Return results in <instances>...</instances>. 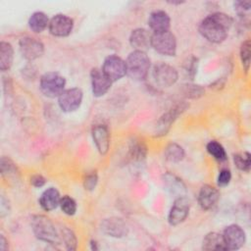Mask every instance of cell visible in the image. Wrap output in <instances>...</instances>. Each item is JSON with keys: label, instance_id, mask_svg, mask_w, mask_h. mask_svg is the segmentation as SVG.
I'll use <instances>...</instances> for the list:
<instances>
[{"label": "cell", "instance_id": "19", "mask_svg": "<svg viewBox=\"0 0 251 251\" xmlns=\"http://www.w3.org/2000/svg\"><path fill=\"white\" fill-rule=\"evenodd\" d=\"M129 43L134 50L145 52L151 46V34L144 28H135L130 33Z\"/></svg>", "mask_w": 251, "mask_h": 251}, {"label": "cell", "instance_id": "31", "mask_svg": "<svg viewBox=\"0 0 251 251\" xmlns=\"http://www.w3.org/2000/svg\"><path fill=\"white\" fill-rule=\"evenodd\" d=\"M62 238L68 250H75L76 248V238L71 229L64 228L62 230Z\"/></svg>", "mask_w": 251, "mask_h": 251}, {"label": "cell", "instance_id": "16", "mask_svg": "<svg viewBox=\"0 0 251 251\" xmlns=\"http://www.w3.org/2000/svg\"><path fill=\"white\" fill-rule=\"evenodd\" d=\"M91 135L98 152L102 155L106 154L110 147V133L107 126L103 125L94 126L91 130Z\"/></svg>", "mask_w": 251, "mask_h": 251}, {"label": "cell", "instance_id": "33", "mask_svg": "<svg viewBox=\"0 0 251 251\" xmlns=\"http://www.w3.org/2000/svg\"><path fill=\"white\" fill-rule=\"evenodd\" d=\"M97 181H98V176H97V174L95 172H92V173H89L86 175L84 180H83V185H84V188L86 190H93L97 184Z\"/></svg>", "mask_w": 251, "mask_h": 251}, {"label": "cell", "instance_id": "30", "mask_svg": "<svg viewBox=\"0 0 251 251\" xmlns=\"http://www.w3.org/2000/svg\"><path fill=\"white\" fill-rule=\"evenodd\" d=\"M250 48H251V44L249 39L242 42L240 46V59L242 62V66L246 72L249 70V66H250V54H251Z\"/></svg>", "mask_w": 251, "mask_h": 251}, {"label": "cell", "instance_id": "15", "mask_svg": "<svg viewBox=\"0 0 251 251\" xmlns=\"http://www.w3.org/2000/svg\"><path fill=\"white\" fill-rule=\"evenodd\" d=\"M90 80L92 93L96 97H101L106 94L112 85V81L104 74L102 69H92L90 72Z\"/></svg>", "mask_w": 251, "mask_h": 251}, {"label": "cell", "instance_id": "25", "mask_svg": "<svg viewBox=\"0 0 251 251\" xmlns=\"http://www.w3.org/2000/svg\"><path fill=\"white\" fill-rule=\"evenodd\" d=\"M146 152L147 150L144 143L142 141L140 142L139 140H134L129 146V159L132 162H141L145 159Z\"/></svg>", "mask_w": 251, "mask_h": 251}, {"label": "cell", "instance_id": "7", "mask_svg": "<svg viewBox=\"0 0 251 251\" xmlns=\"http://www.w3.org/2000/svg\"><path fill=\"white\" fill-rule=\"evenodd\" d=\"M153 77L157 84L162 87H170L177 80V71L166 63L156 64L153 68Z\"/></svg>", "mask_w": 251, "mask_h": 251}, {"label": "cell", "instance_id": "27", "mask_svg": "<svg viewBox=\"0 0 251 251\" xmlns=\"http://www.w3.org/2000/svg\"><path fill=\"white\" fill-rule=\"evenodd\" d=\"M206 149L208 151V153L217 161L219 162H224L226 160V153L225 148L223 147V145L221 143H219L216 140H211L210 142H208Z\"/></svg>", "mask_w": 251, "mask_h": 251}, {"label": "cell", "instance_id": "3", "mask_svg": "<svg viewBox=\"0 0 251 251\" xmlns=\"http://www.w3.org/2000/svg\"><path fill=\"white\" fill-rule=\"evenodd\" d=\"M31 228L35 237L43 242L55 245L59 244L61 241L55 226L50 219L43 215H36L32 217Z\"/></svg>", "mask_w": 251, "mask_h": 251}, {"label": "cell", "instance_id": "5", "mask_svg": "<svg viewBox=\"0 0 251 251\" xmlns=\"http://www.w3.org/2000/svg\"><path fill=\"white\" fill-rule=\"evenodd\" d=\"M151 47L158 53L166 56H175L176 53V39L170 30L151 34Z\"/></svg>", "mask_w": 251, "mask_h": 251}, {"label": "cell", "instance_id": "23", "mask_svg": "<svg viewBox=\"0 0 251 251\" xmlns=\"http://www.w3.org/2000/svg\"><path fill=\"white\" fill-rule=\"evenodd\" d=\"M204 250H226L223 235L218 232H209L203 239Z\"/></svg>", "mask_w": 251, "mask_h": 251}, {"label": "cell", "instance_id": "10", "mask_svg": "<svg viewBox=\"0 0 251 251\" xmlns=\"http://www.w3.org/2000/svg\"><path fill=\"white\" fill-rule=\"evenodd\" d=\"M226 250H237L245 242L246 235L243 228L238 225L227 226L222 234Z\"/></svg>", "mask_w": 251, "mask_h": 251}, {"label": "cell", "instance_id": "9", "mask_svg": "<svg viewBox=\"0 0 251 251\" xmlns=\"http://www.w3.org/2000/svg\"><path fill=\"white\" fill-rule=\"evenodd\" d=\"M20 51L23 57L27 61H33L42 56L44 52L43 43L37 38L25 36L21 38L19 42Z\"/></svg>", "mask_w": 251, "mask_h": 251}, {"label": "cell", "instance_id": "6", "mask_svg": "<svg viewBox=\"0 0 251 251\" xmlns=\"http://www.w3.org/2000/svg\"><path fill=\"white\" fill-rule=\"evenodd\" d=\"M102 71L112 82L117 81L126 75V61L117 55H110L105 58Z\"/></svg>", "mask_w": 251, "mask_h": 251}, {"label": "cell", "instance_id": "29", "mask_svg": "<svg viewBox=\"0 0 251 251\" xmlns=\"http://www.w3.org/2000/svg\"><path fill=\"white\" fill-rule=\"evenodd\" d=\"M60 207H61L62 211L66 215H69V216H73L76 212V203H75V201L68 195H65V196L61 197Z\"/></svg>", "mask_w": 251, "mask_h": 251}, {"label": "cell", "instance_id": "28", "mask_svg": "<svg viewBox=\"0 0 251 251\" xmlns=\"http://www.w3.org/2000/svg\"><path fill=\"white\" fill-rule=\"evenodd\" d=\"M233 162L238 170L242 172H249L251 167V156L248 152L238 153L233 156Z\"/></svg>", "mask_w": 251, "mask_h": 251}, {"label": "cell", "instance_id": "17", "mask_svg": "<svg viewBox=\"0 0 251 251\" xmlns=\"http://www.w3.org/2000/svg\"><path fill=\"white\" fill-rule=\"evenodd\" d=\"M220 198L219 190L209 184H205L200 188L198 194V203L203 210L213 208Z\"/></svg>", "mask_w": 251, "mask_h": 251}, {"label": "cell", "instance_id": "34", "mask_svg": "<svg viewBox=\"0 0 251 251\" xmlns=\"http://www.w3.org/2000/svg\"><path fill=\"white\" fill-rule=\"evenodd\" d=\"M231 179V174H230V171L227 170V169H223L220 171L219 173V176H218V184L220 186H226L229 183Z\"/></svg>", "mask_w": 251, "mask_h": 251}, {"label": "cell", "instance_id": "35", "mask_svg": "<svg viewBox=\"0 0 251 251\" xmlns=\"http://www.w3.org/2000/svg\"><path fill=\"white\" fill-rule=\"evenodd\" d=\"M203 89L199 85H186L185 87V94H187V97L195 98L198 95H202Z\"/></svg>", "mask_w": 251, "mask_h": 251}, {"label": "cell", "instance_id": "12", "mask_svg": "<svg viewBox=\"0 0 251 251\" xmlns=\"http://www.w3.org/2000/svg\"><path fill=\"white\" fill-rule=\"evenodd\" d=\"M190 209V203L185 196L176 197L169 212L168 221L172 226H177L181 224L188 216Z\"/></svg>", "mask_w": 251, "mask_h": 251}, {"label": "cell", "instance_id": "32", "mask_svg": "<svg viewBox=\"0 0 251 251\" xmlns=\"http://www.w3.org/2000/svg\"><path fill=\"white\" fill-rule=\"evenodd\" d=\"M1 173L3 176H11L17 175V168L15 164L8 158L2 157L1 159Z\"/></svg>", "mask_w": 251, "mask_h": 251}, {"label": "cell", "instance_id": "24", "mask_svg": "<svg viewBox=\"0 0 251 251\" xmlns=\"http://www.w3.org/2000/svg\"><path fill=\"white\" fill-rule=\"evenodd\" d=\"M49 19L43 12H34L28 19L29 28L36 33L42 32L49 25Z\"/></svg>", "mask_w": 251, "mask_h": 251}, {"label": "cell", "instance_id": "2", "mask_svg": "<svg viewBox=\"0 0 251 251\" xmlns=\"http://www.w3.org/2000/svg\"><path fill=\"white\" fill-rule=\"evenodd\" d=\"M126 75L134 80L146 78L150 69V59L144 51L134 50L126 58Z\"/></svg>", "mask_w": 251, "mask_h": 251}, {"label": "cell", "instance_id": "40", "mask_svg": "<svg viewBox=\"0 0 251 251\" xmlns=\"http://www.w3.org/2000/svg\"><path fill=\"white\" fill-rule=\"evenodd\" d=\"M170 4H181L183 3V1H169Z\"/></svg>", "mask_w": 251, "mask_h": 251}, {"label": "cell", "instance_id": "4", "mask_svg": "<svg viewBox=\"0 0 251 251\" xmlns=\"http://www.w3.org/2000/svg\"><path fill=\"white\" fill-rule=\"evenodd\" d=\"M66 79L56 72L45 73L40 77L39 87L41 92L50 98L59 97L65 90Z\"/></svg>", "mask_w": 251, "mask_h": 251}, {"label": "cell", "instance_id": "13", "mask_svg": "<svg viewBox=\"0 0 251 251\" xmlns=\"http://www.w3.org/2000/svg\"><path fill=\"white\" fill-rule=\"evenodd\" d=\"M100 227L103 233L116 238L124 237L128 233V226L126 223L123 219L117 217L104 219L101 222Z\"/></svg>", "mask_w": 251, "mask_h": 251}, {"label": "cell", "instance_id": "22", "mask_svg": "<svg viewBox=\"0 0 251 251\" xmlns=\"http://www.w3.org/2000/svg\"><path fill=\"white\" fill-rule=\"evenodd\" d=\"M164 183L167 189L172 193L176 195V197L184 196L183 194L186 192L185 186L182 183L181 179L176 177L172 174H166L164 176Z\"/></svg>", "mask_w": 251, "mask_h": 251}, {"label": "cell", "instance_id": "18", "mask_svg": "<svg viewBox=\"0 0 251 251\" xmlns=\"http://www.w3.org/2000/svg\"><path fill=\"white\" fill-rule=\"evenodd\" d=\"M148 25L153 33L168 31L171 25V19L165 11H154L149 16Z\"/></svg>", "mask_w": 251, "mask_h": 251}, {"label": "cell", "instance_id": "14", "mask_svg": "<svg viewBox=\"0 0 251 251\" xmlns=\"http://www.w3.org/2000/svg\"><path fill=\"white\" fill-rule=\"evenodd\" d=\"M187 105L184 103H180L171 109L169 112L165 113L157 122L156 125V134L157 135H165L170 130L172 124L176 120V118L185 111Z\"/></svg>", "mask_w": 251, "mask_h": 251}, {"label": "cell", "instance_id": "36", "mask_svg": "<svg viewBox=\"0 0 251 251\" xmlns=\"http://www.w3.org/2000/svg\"><path fill=\"white\" fill-rule=\"evenodd\" d=\"M234 7H235L237 13L242 15L243 12L249 11V9L251 7V2L250 1H235Z\"/></svg>", "mask_w": 251, "mask_h": 251}, {"label": "cell", "instance_id": "20", "mask_svg": "<svg viewBox=\"0 0 251 251\" xmlns=\"http://www.w3.org/2000/svg\"><path fill=\"white\" fill-rule=\"evenodd\" d=\"M61 196L59 191L54 187H49L42 192L39 197V205L44 211H52L60 206Z\"/></svg>", "mask_w": 251, "mask_h": 251}, {"label": "cell", "instance_id": "1", "mask_svg": "<svg viewBox=\"0 0 251 251\" xmlns=\"http://www.w3.org/2000/svg\"><path fill=\"white\" fill-rule=\"evenodd\" d=\"M232 18L225 13L216 12L207 16L199 25V32L208 41L223 42L232 25Z\"/></svg>", "mask_w": 251, "mask_h": 251}, {"label": "cell", "instance_id": "11", "mask_svg": "<svg viewBox=\"0 0 251 251\" xmlns=\"http://www.w3.org/2000/svg\"><path fill=\"white\" fill-rule=\"evenodd\" d=\"M48 28L52 35L65 37L71 34L74 28V21L67 15L58 14L50 20Z\"/></svg>", "mask_w": 251, "mask_h": 251}, {"label": "cell", "instance_id": "26", "mask_svg": "<svg viewBox=\"0 0 251 251\" xmlns=\"http://www.w3.org/2000/svg\"><path fill=\"white\" fill-rule=\"evenodd\" d=\"M165 158L173 163L180 162L184 158V150L177 143H170L165 149Z\"/></svg>", "mask_w": 251, "mask_h": 251}, {"label": "cell", "instance_id": "39", "mask_svg": "<svg viewBox=\"0 0 251 251\" xmlns=\"http://www.w3.org/2000/svg\"><path fill=\"white\" fill-rule=\"evenodd\" d=\"M90 248H91L92 250H98L99 247H98V245H97V242L94 241V240H91V241H90Z\"/></svg>", "mask_w": 251, "mask_h": 251}, {"label": "cell", "instance_id": "37", "mask_svg": "<svg viewBox=\"0 0 251 251\" xmlns=\"http://www.w3.org/2000/svg\"><path fill=\"white\" fill-rule=\"evenodd\" d=\"M30 183L34 187H42L46 183V179L43 176L41 175H34L30 178Z\"/></svg>", "mask_w": 251, "mask_h": 251}, {"label": "cell", "instance_id": "38", "mask_svg": "<svg viewBox=\"0 0 251 251\" xmlns=\"http://www.w3.org/2000/svg\"><path fill=\"white\" fill-rule=\"evenodd\" d=\"M6 245H8L6 238L4 237V235H1V238H0V249L2 251H5L8 248V246L6 247Z\"/></svg>", "mask_w": 251, "mask_h": 251}, {"label": "cell", "instance_id": "21", "mask_svg": "<svg viewBox=\"0 0 251 251\" xmlns=\"http://www.w3.org/2000/svg\"><path fill=\"white\" fill-rule=\"evenodd\" d=\"M14 49L13 46L6 41L0 43V69L1 71L9 70L13 65Z\"/></svg>", "mask_w": 251, "mask_h": 251}, {"label": "cell", "instance_id": "8", "mask_svg": "<svg viewBox=\"0 0 251 251\" xmlns=\"http://www.w3.org/2000/svg\"><path fill=\"white\" fill-rule=\"evenodd\" d=\"M83 98V93L80 88L73 87L65 89L58 97V104L64 112H74L79 108Z\"/></svg>", "mask_w": 251, "mask_h": 251}]
</instances>
